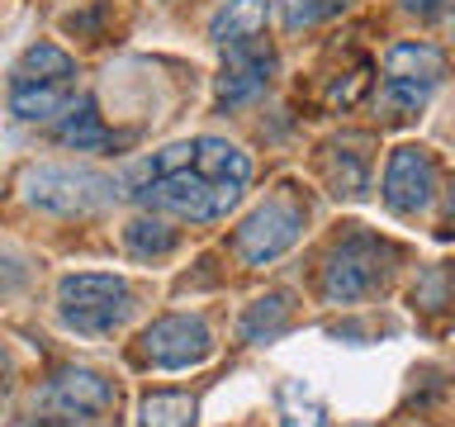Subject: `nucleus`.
Wrapping results in <instances>:
<instances>
[{
	"label": "nucleus",
	"mask_w": 455,
	"mask_h": 427,
	"mask_svg": "<svg viewBox=\"0 0 455 427\" xmlns=\"http://www.w3.org/2000/svg\"><path fill=\"white\" fill-rule=\"evenodd\" d=\"M247 181H251V157L242 148H233L223 138H195L128 166L124 190L148 209L176 214V219H190V223H209L237 205Z\"/></svg>",
	"instance_id": "1"
},
{
	"label": "nucleus",
	"mask_w": 455,
	"mask_h": 427,
	"mask_svg": "<svg viewBox=\"0 0 455 427\" xmlns=\"http://www.w3.org/2000/svg\"><path fill=\"white\" fill-rule=\"evenodd\" d=\"M20 195H24V205H34L43 214L76 219V214H100L105 205H114V181L91 166L38 162V166H24Z\"/></svg>",
	"instance_id": "2"
},
{
	"label": "nucleus",
	"mask_w": 455,
	"mask_h": 427,
	"mask_svg": "<svg viewBox=\"0 0 455 427\" xmlns=\"http://www.w3.org/2000/svg\"><path fill=\"white\" fill-rule=\"evenodd\" d=\"M128 313H133V290L124 276H105V270H81V276L57 280V318L71 333L105 337L114 333Z\"/></svg>",
	"instance_id": "3"
},
{
	"label": "nucleus",
	"mask_w": 455,
	"mask_h": 427,
	"mask_svg": "<svg viewBox=\"0 0 455 427\" xmlns=\"http://www.w3.org/2000/svg\"><path fill=\"white\" fill-rule=\"evenodd\" d=\"M446 77V52L432 48V43H394L389 57H384V105H389L398 119L412 109L427 105V95Z\"/></svg>",
	"instance_id": "4"
},
{
	"label": "nucleus",
	"mask_w": 455,
	"mask_h": 427,
	"mask_svg": "<svg viewBox=\"0 0 455 427\" xmlns=\"http://www.w3.org/2000/svg\"><path fill=\"white\" fill-rule=\"evenodd\" d=\"M379 280H384V247L370 233H351L327 256L323 294H327V304H355V299L375 294Z\"/></svg>",
	"instance_id": "5"
},
{
	"label": "nucleus",
	"mask_w": 455,
	"mask_h": 427,
	"mask_svg": "<svg viewBox=\"0 0 455 427\" xmlns=\"http://www.w3.org/2000/svg\"><path fill=\"white\" fill-rule=\"evenodd\" d=\"M299 233H304V205H294L290 195H275L237 228V252L247 266H270L294 247Z\"/></svg>",
	"instance_id": "6"
},
{
	"label": "nucleus",
	"mask_w": 455,
	"mask_h": 427,
	"mask_svg": "<svg viewBox=\"0 0 455 427\" xmlns=\"http://www.w3.org/2000/svg\"><path fill=\"white\" fill-rule=\"evenodd\" d=\"M209 351H213V333L204 327V318H190V313H166L138 337V356L156 370L199 366Z\"/></svg>",
	"instance_id": "7"
},
{
	"label": "nucleus",
	"mask_w": 455,
	"mask_h": 427,
	"mask_svg": "<svg viewBox=\"0 0 455 427\" xmlns=\"http://www.w3.org/2000/svg\"><path fill=\"white\" fill-rule=\"evenodd\" d=\"M436 190V162L427 148H398L384 166V205L394 214H418L432 205Z\"/></svg>",
	"instance_id": "8"
},
{
	"label": "nucleus",
	"mask_w": 455,
	"mask_h": 427,
	"mask_svg": "<svg viewBox=\"0 0 455 427\" xmlns=\"http://www.w3.org/2000/svg\"><path fill=\"white\" fill-rule=\"evenodd\" d=\"M270 71H275V57H270V48H261V38L228 48V62L219 71V105H247V100H256L270 85Z\"/></svg>",
	"instance_id": "9"
},
{
	"label": "nucleus",
	"mask_w": 455,
	"mask_h": 427,
	"mask_svg": "<svg viewBox=\"0 0 455 427\" xmlns=\"http://www.w3.org/2000/svg\"><path fill=\"white\" fill-rule=\"evenodd\" d=\"M48 404L67 408L71 418H95V413H109L114 408V384L105 375L85 366H67L57 370V380L48 384Z\"/></svg>",
	"instance_id": "10"
},
{
	"label": "nucleus",
	"mask_w": 455,
	"mask_h": 427,
	"mask_svg": "<svg viewBox=\"0 0 455 427\" xmlns=\"http://www.w3.org/2000/svg\"><path fill=\"white\" fill-rule=\"evenodd\" d=\"M76 95V81H24L10 77V109L28 124H43L52 114H62Z\"/></svg>",
	"instance_id": "11"
},
{
	"label": "nucleus",
	"mask_w": 455,
	"mask_h": 427,
	"mask_svg": "<svg viewBox=\"0 0 455 427\" xmlns=\"http://www.w3.org/2000/svg\"><path fill=\"white\" fill-rule=\"evenodd\" d=\"M266 20H270V5L266 0H228V5L213 14L209 24V38L219 48H237V43H256L266 34Z\"/></svg>",
	"instance_id": "12"
},
{
	"label": "nucleus",
	"mask_w": 455,
	"mask_h": 427,
	"mask_svg": "<svg viewBox=\"0 0 455 427\" xmlns=\"http://www.w3.org/2000/svg\"><path fill=\"white\" fill-rule=\"evenodd\" d=\"M57 138H62L67 148H76V152H95V148H109V142H114V133L100 124V114H95L91 100H81V105L67 114L62 128H57Z\"/></svg>",
	"instance_id": "13"
},
{
	"label": "nucleus",
	"mask_w": 455,
	"mask_h": 427,
	"mask_svg": "<svg viewBox=\"0 0 455 427\" xmlns=\"http://www.w3.org/2000/svg\"><path fill=\"white\" fill-rule=\"evenodd\" d=\"M290 294H266V299H256V304L242 313V337L247 342H270V337H280L284 333V323H290Z\"/></svg>",
	"instance_id": "14"
},
{
	"label": "nucleus",
	"mask_w": 455,
	"mask_h": 427,
	"mask_svg": "<svg viewBox=\"0 0 455 427\" xmlns=\"http://www.w3.org/2000/svg\"><path fill=\"white\" fill-rule=\"evenodd\" d=\"M14 77H24V81H76V62H71L57 43H34V48L20 57Z\"/></svg>",
	"instance_id": "15"
},
{
	"label": "nucleus",
	"mask_w": 455,
	"mask_h": 427,
	"mask_svg": "<svg viewBox=\"0 0 455 427\" xmlns=\"http://www.w3.org/2000/svg\"><path fill=\"white\" fill-rule=\"evenodd\" d=\"M190 423H195V399L190 394L166 390V394H148V399H142L138 427H190Z\"/></svg>",
	"instance_id": "16"
},
{
	"label": "nucleus",
	"mask_w": 455,
	"mask_h": 427,
	"mask_svg": "<svg viewBox=\"0 0 455 427\" xmlns=\"http://www.w3.org/2000/svg\"><path fill=\"white\" fill-rule=\"evenodd\" d=\"M124 247L133 256H166L176 247V228H166L162 219H133L124 228Z\"/></svg>",
	"instance_id": "17"
},
{
	"label": "nucleus",
	"mask_w": 455,
	"mask_h": 427,
	"mask_svg": "<svg viewBox=\"0 0 455 427\" xmlns=\"http://www.w3.org/2000/svg\"><path fill=\"white\" fill-rule=\"evenodd\" d=\"M351 0H280V14L290 28H308V24H323L332 20V14H341Z\"/></svg>",
	"instance_id": "18"
},
{
	"label": "nucleus",
	"mask_w": 455,
	"mask_h": 427,
	"mask_svg": "<svg viewBox=\"0 0 455 427\" xmlns=\"http://www.w3.org/2000/svg\"><path fill=\"white\" fill-rule=\"evenodd\" d=\"M337 195H365V162L337 148Z\"/></svg>",
	"instance_id": "19"
},
{
	"label": "nucleus",
	"mask_w": 455,
	"mask_h": 427,
	"mask_svg": "<svg viewBox=\"0 0 455 427\" xmlns=\"http://www.w3.org/2000/svg\"><path fill=\"white\" fill-rule=\"evenodd\" d=\"M455 0H403V10L408 14H422V20H432V14H441V10H451Z\"/></svg>",
	"instance_id": "20"
},
{
	"label": "nucleus",
	"mask_w": 455,
	"mask_h": 427,
	"mask_svg": "<svg viewBox=\"0 0 455 427\" xmlns=\"http://www.w3.org/2000/svg\"><path fill=\"white\" fill-rule=\"evenodd\" d=\"M20 427H91L81 418H34V423H20Z\"/></svg>",
	"instance_id": "21"
},
{
	"label": "nucleus",
	"mask_w": 455,
	"mask_h": 427,
	"mask_svg": "<svg viewBox=\"0 0 455 427\" xmlns=\"http://www.w3.org/2000/svg\"><path fill=\"white\" fill-rule=\"evenodd\" d=\"M5 375H10V361H5V347H0V394H5V384H10Z\"/></svg>",
	"instance_id": "22"
},
{
	"label": "nucleus",
	"mask_w": 455,
	"mask_h": 427,
	"mask_svg": "<svg viewBox=\"0 0 455 427\" xmlns=\"http://www.w3.org/2000/svg\"><path fill=\"white\" fill-rule=\"evenodd\" d=\"M451 38H455V24H451Z\"/></svg>",
	"instance_id": "23"
}]
</instances>
